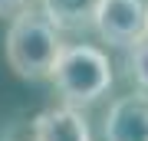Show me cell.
<instances>
[{
  "instance_id": "obj_1",
  "label": "cell",
  "mask_w": 148,
  "mask_h": 141,
  "mask_svg": "<svg viewBox=\"0 0 148 141\" xmlns=\"http://www.w3.org/2000/svg\"><path fill=\"white\" fill-rule=\"evenodd\" d=\"M59 49H63L59 30L40 10L23 7V10H16L10 16L3 52H7V66L20 79H30V82L49 79Z\"/></svg>"
},
{
  "instance_id": "obj_2",
  "label": "cell",
  "mask_w": 148,
  "mask_h": 141,
  "mask_svg": "<svg viewBox=\"0 0 148 141\" xmlns=\"http://www.w3.org/2000/svg\"><path fill=\"white\" fill-rule=\"evenodd\" d=\"M53 79L56 92L63 95L66 105H92L112 89V63L99 46L89 43H76V46H63L53 63Z\"/></svg>"
},
{
  "instance_id": "obj_3",
  "label": "cell",
  "mask_w": 148,
  "mask_h": 141,
  "mask_svg": "<svg viewBox=\"0 0 148 141\" xmlns=\"http://www.w3.org/2000/svg\"><path fill=\"white\" fill-rule=\"evenodd\" d=\"M92 26L109 46L128 49L148 33V3L145 0H99Z\"/></svg>"
},
{
  "instance_id": "obj_4",
  "label": "cell",
  "mask_w": 148,
  "mask_h": 141,
  "mask_svg": "<svg viewBox=\"0 0 148 141\" xmlns=\"http://www.w3.org/2000/svg\"><path fill=\"white\" fill-rule=\"evenodd\" d=\"M102 135L106 141H148V95H122L112 102Z\"/></svg>"
},
{
  "instance_id": "obj_5",
  "label": "cell",
  "mask_w": 148,
  "mask_h": 141,
  "mask_svg": "<svg viewBox=\"0 0 148 141\" xmlns=\"http://www.w3.org/2000/svg\"><path fill=\"white\" fill-rule=\"evenodd\" d=\"M33 141H92V131L76 105H56L33 118Z\"/></svg>"
},
{
  "instance_id": "obj_6",
  "label": "cell",
  "mask_w": 148,
  "mask_h": 141,
  "mask_svg": "<svg viewBox=\"0 0 148 141\" xmlns=\"http://www.w3.org/2000/svg\"><path fill=\"white\" fill-rule=\"evenodd\" d=\"M99 0H40V13L56 30H82L92 26Z\"/></svg>"
},
{
  "instance_id": "obj_7",
  "label": "cell",
  "mask_w": 148,
  "mask_h": 141,
  "mask_svg": "<svg viewBox=\"0 0 148 141\" xmlns=\"http://www.w3.org/2000/svg\"><path fill=\"white\" fill-rule=\"evenodd\" d=\"M128 72H132V79L148 92V36H142L138 43L128 46Z\"/></svg>"
},
{
  "instance_id": "obj_8",
  "label": "cell",
  "mask_w": 148,
  "mask_h": 141,
  "mask_svg": "<svg viewBox=\"0 0 148 141\" xmlns=\"http://www.w3.org/2000/svg\"><path fill=\"white\" fill-rule=\"evenodd\" d=\"M23 7H30V0H0V16H13Z\"/></svg>"
},
{
  "instance_id": "obj_9",
  "label": "cell",
  "mask_w": 148,
  "mask_h": 141,
  "mask_svg": "<svg viewBox=\"0 0 148 141\" xmlns=\"http://www.w3.org/2000/svg\"><path fill=\"white\" fill-rule=\"evenodd\" d=\"M145 36H148V33H145Z\"/></svg>"
}]
</instances>
